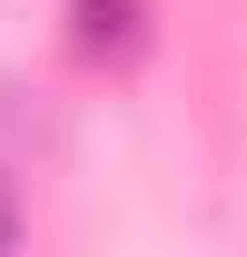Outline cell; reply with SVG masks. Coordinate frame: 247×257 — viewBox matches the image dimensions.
<instances>
[{"label":"cell","instance_id":"obj_1","mask_svg":"<svg viewBox=\"0 0 247 257\" xmlns=\"http://www.w3.org/2000/svg\"><path fill=\"white\" fill-rule=\"evenodd\" d=\"M69 50L79 60H139L149 50V10L139 0H69Z\"/></svg>","mask_w":247,"mask_h":257},{"label":"cell","instance_id":"obj_2","mask_svg":"<svg viewBox=\"0 0 247 257\" xmlns=\"http://www.w3.org/2000/svg\"><path fill=\"white\" fill-rule=\"evenodd\" d=\"M0 257H20V188L0 178Z\"/></svg>","mask_w":247,"mask_h":257}]
</instances>
